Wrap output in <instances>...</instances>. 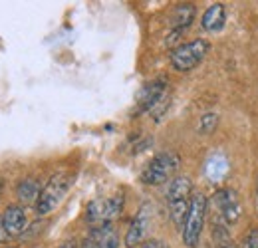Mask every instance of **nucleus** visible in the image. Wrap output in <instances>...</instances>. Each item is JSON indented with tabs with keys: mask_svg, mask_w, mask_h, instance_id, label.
<instances>
[{
	"mask_svg": "<svg viewBox=\"0 0 258 248\" xmlns=\"http://www.w3.org/2000/svg\"><path fill=\"white\" fill-rule=\"evenodd\" d=\"M179 165H181V157L175 151H163L153 157L149 161V165L143 169L141 181L145 185H163L165 181H169V177L175 175Z\"/></svg>",
	"mask_w": 258,
	"mask_h": 248,
	"instance_id": "nucleus-4",
	"label": "nucleus"
},
{
	"mask_svg": "<svg viewBox=\"0 0 258 248\" xmlns=\"http://www.w3.org/2000/svg\"><path fill=\"white\" fill-rule=\"evenodd\" d=\"M211 44L205 38H197L193 42L187 44H179L173 52H171V66L177 72H191L199 64L205 60V56L209 54Z\"/></svg>",
	"mask_w": 258,
	"mask_h": 248,
	"instance_id": "nucleus-1",
	"label": "nucleus"
},
{
	"mask_svg": "<svg viewBox=\"0 0 258 248\" xmlns=\"http://www.w3.org/2000/svg\"><path fill=\"white\" fill-rule=\"evenodd\" d=\"M0 195H2V181H0Z\"/></svg>",
	"mask_w": 258,
	"mask_h": 248,
	"instance_id": "nucleus-24",
	"label": "nucleus"
},
{
	"mask_svg": "<svg viewBox=\"0 0 258 248\" xmlns=\"http://www.w3.org/2000/svg\"><path fill=\"white\" fill-rule=\"evenodd\" d=\"M139 248H169L167 246V242H163V240H157V238H153V240H147V242H143Z\"/></svg>",
	"mask_w": 258,
	"mask_h": 248,
	"instance_id": "nucleus-20",
	"label": "nucleus"
},
{
	"mask_svg": "<svg viewBox=\"0 0 258 248\" xmlns=\"http://www.w3.org/2000/svg\"><path fill=\"white\" fill-rule=\"evenodd\" d=\"M2 217H4V226L10 236H20L26 230V213L22 207L12 205L6 209V213Z\"/></svg>",
	"mask_w": 258,
	"mask_h": 248,
	"instance_id": "nucleus-10",
	"label": "nucleus"
},
{
	"mask_svg": "<svg viewBox=\"0 0 258 248\" xmlns=\"http://www.w3.org/2000/svg\"><path fill=\"white\" fill-rule=\"evenodd\" d=\"M183 32H185V30H175V28H173V30L169 32V36H167V40H165V46H171V48H173V46H175V44H177V42L181 40V36H183Z\"/></svg>",
	"mask_w": 258,
	"mask_h": 248,
	"instance_id": "nucleus-18",
	"label": "nucleus"
},
{
	"mask_svg": "<svg viewBox=\"0 0 258 248\" xmlns=\"http://www.w3.org/2000/svg\"><path fill=\"white\" fill-rule=\"evenodd\" d=\"M213 236H215V240L219 242V248H230V236H228L226 226L215 224V228H213Z\"/></svg>",
	"mask_w": 258,
	"mask_h": 248,
	"instance_id": "nucleus-17",
	"label": "nucleus"
},
{
	"mask_svg": "<svg viewBox=\"0 0 258 248\" xmlns=\"http://www.w3.org/2000/svg\"><path fill=\"white\" fill-rule=\"evenodd\" d=\"M230 248H232V246H230Z\"/></svg>",
	"mask_w": 258,
	"mask_h": 248,
	"instance_id": "nucleus-25",
	"label": "nucleus"
},
{
	"mask_svg": "<svg viewBox=\"0 0 258 248\" xmlns=\"http://www.w3.org/2000/svg\"><path fill=\"white\" fill-rule=\"evenodd\" d=\"M40 193H42V187H40V183H38L36 179H32V177L20 181L18 187H16V197H18V201L24 203V205H32V203L36 205L38 199H40Z\"/></svg>",
	"mask_w": 258,
	"mask_h": 248,
	"instance_id": "nucleus-13",
	"label": "nucleus"
},
{
	"mask_svg": "<svg viewBox=\"0 0 258 248\" xmlns=\"http://www.w3.org/2000/svg\"><path fill=\"white\" fill-rule=\"evenodd\" d=\"M205 217H207V197L203 193H195L191 195V205H189V215L183 226V242L185 246L197 248L201 234H203V226H205Z\"/></svg>",
	"mask_w": 258,
	"mask_h": 248,
	"instance_id": "nucleus-3",
	"label": "nucleus"
},
{
	"mask_svg": "<svg viewBox=\"0 0 258 248\" xmlns=\"http://www.w3.org/2000/svg\"><path fill=\"white\" fill-rule=\"evenodd\" d=\"M217 125H219V115H217L215 111H209V113L201 115V121H199V133L209 135V133H213V131L217 129Z\"/></svg>",
	"mask_w": 258,
	"mask_h": 248,
	"instance_id": "nucleus-16",
	"label": "nucleus"
},
{
	"mask_svg": "<svg viewBox=\"0 0 258 248\" xmlns=\"http://www.w3.org/2000/svg\"><path fill=\"white\" fill-rule=\"evenodd\" d=\"M225 6L223 4H211L203 14L201 24L207 32H219L225 26Z\"/></svg>",
	"mask_w": 258,
	"mask_h": 248,
	"instance_id": "nucleus-11",
	"label": "nucleus"
},
{
	"mask_svg": "<svg viewBox=\"0 0 258 248\" xmlns=\"http://www.w3.org/2000/svg\"><path fill=\"white\" fill-rule=\"evenodd\" d=\"M149 222H151V213H149V205H143L139 209V213L135 215V218L131 220L125 234V246L133 248L137 244H143V238L149 230Z\"/></svg>",
	"mask_w": 258,
	"mask_h": 248,
	"instance_id": "nucleus-9",
	"label": "nucleus"
},
{
	"mask_svg": "<svg viewBox=\"0 0 258 248\" xmlns=\"http://www.w3.org/2000/svg\"><path fill=\"white\" fill-rule=\"evenodd\" d=\"M82 248H119V236L111 222L97 224L90 230L86 240L82 242Z\"/></svg>",
	"mask_w": 258,
	"mask_h": 248,
	"instance_id": "nucleus-8",
	"label": "nucleus"
},
{
	"mask_svg": "<svg viewBox=\"0 0 258 248\" xmlns=\"http://www.w3.org/2000/svg\"><path fill=\"white\" fill-rule=\"evenodd\" d=\"M8 236H10V234H8V230H6V226H4V217L0 215V244H4Z\"/></svg>",
	"mask_w": 258,
	"mask_h": 248,
	"instance_id": "nucleus-21",
	"label": "nucleus"
},
{
	"mask_svg": "<svg viewBox=\"0 0 258 248\" xmlns=\"http://www.w3.org/2000/svg\"><path fill=\"white\" fill-rule=\"evenodd\" d=\"M256 199H258V177H256Z\"/></svg>",
	"mask_w": 258,
	"mask_h": 248,
	"instance_id": "nucleus-23",
	"label": "nucleus"
},
{
	"mask_svg": "<svg viewBox=\"0 0 258 248\" xmlns=\"http://www.w3.org/2000/svg\"><path fill=\"white\" fill-rule=\"evenodd\" d=\"M72 185V177L68 173H56L50 177V181L40 193V199L36 203V215L38 217H46L48 213H52L66 197L68 189Z\"/></svg>",
	"mask_w": 258,
	"mask_h": 248,
	"instance_id": "nucleus-2",
	"label": "nucleus"
},
{
	"mask_svg": "<svg viewBox=\"0 0 258 248\" xmlns=\"http://www.w3.org/2000/svg\"><path fill=\"white\" fill-rule=\"evenodd\" d=\"M193 193V183L189 177H175L171 179V183L167 187V201L175 203V201H187V197Z\"/></svg>",
	"mask_w": 258,
	"mask_h": 248,
	"instance_id": "nucleus-12",
	"label": "nucleus"
},
{
	"mask_svg": "<svg viewBox=\"0 0 258 248\" xmlns=\"http://www.w3.org/2000/svg\"><path fill=\"white\" fill-rule=\"evenodd\" d=\"M215 205H217V211L219 215L223 217L226 224H234L240 215H242V205H240V199L236 195V191L232 189H219L213 197Z\"/></svg>",
	"mask_w": 258,
	"mask_h": 248,
	"instance_id": "nucleus-7",
	"label": "nucleus"
},
{
	"mask_svg": "<svg viewBox=\"0 0 258 248\" xmlns=\"http://www.w3.org/2000/svg\"><path fill=\"white\" fill-rule=\"evenodd\" d=\"M189 205L191 201H175V203H169L171 207V218L177 226H185V220H187V215H189Z\"/></svg>",
	"mask_w": 258,
	"mask_h": 248,
	"instance_id": "nucleus-15",
	"label": "nucleus"
},
{
	"mask_svg": "<svg viewBox=\"0 0 258 248\" xmlns=\"http://www.w3.org/2000/svg\"><path fill=\"white\" fill-rule=\"evenodd\" d=\"M195 14H197V10H195L193 4H179L173 12V22H171L173 28L175 30H187L193 24Z\"/></svg>",
	"mask_w": 258,
	"mask_h": 248,
	"instance_id": "nucleus-14",
	"label": "nucleus"
},
{
	"mask_svg": "<svg viewBox=\"0 0 258 248\" xmlns=\"http://www.w3.org/2000/svg\"><path fill=\"white\" fill-rule=\"evenodd\" d=\"M246 248H258V228L248 232V236H246Z\"/></svg>",
	"mask_w": 258,
	"mask_h": 248,
	"instance_id": "nucleus-19",
	"label": "nucleus"
},
{
	"mask_svg": "<svg viewBox=\"0 0 258 248\" xmlns=\"http://www.w3.org/2000/svg\"><path fill=\"white\" fill-rule=\"evenodd\" d=\"M167 92H169L167 78H157L153 82H147L137 95V107L133 111V117H139L141 113H147V111H155L157 105L167 107V101H165Z\"/></svg>",
	"mask_w": 258,
	"mask_h": 248,
	"instance_id": "nucleus-5",
	"label": "nucleus"
},
{
	"mask_svg": "<svg viewBox=\"0 0 258 248\" xmlns=\"http://www.w3.org/2000/svg\"><path fill=\"white\" fill-rule=\"evenodd\" d=\"M60 248H76V242H74V240H68V242H64Z\"/></svg>",
	"mask_w": 258,
	"mask_h": 248,
	"instance_id": "nucleus-22",
	"label": "nucleus"
},
{
	"mask_svg": "<svg viewBox=\"0 0 258 248\" xmlns=\"http://www.w3.org/2000/svg\"><path fill=\"white\" fill-rule=\"evenodd\" d=\"M123 211V195L117 193L109 199H96L88 205V211H86V218L88 222L92 224H107V222H113L115 218L121 215Z\"/></svg>",
	"mask_w": 258,
	"mask_h": 248,
	"instance_id": "nucleus-6",
	"label": "nucleus"
}]
</instances>
